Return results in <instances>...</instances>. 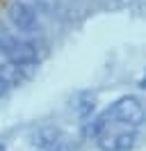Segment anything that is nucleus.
Masks as SVG:
<instances>
[{
    "label": "nucleus",
    "mask_w": 146,
    "mask_h": 151,
    "mask_svg": "<svg viewBox=\"0 0 146 151\" xmlns=\"http://www.w3.org/2000/svg\"><path fill=\"white\" fill-rule=\"evenodd\" d=\"M34 151H73L75 142L69 133H64L57 126H44L34 133L32 137Z\"/></svg>",
    "instance_id": "20e7f679"
},
{
    "label": "nucleus",
    "mask_w": 146,
    "mask_h": 151,
    "mask_svg": "<svg viewBox=\"0 0 146 151\" xmlns=\"http://www.w3.org/2000/svg\"><path fill=\"white\" fill-rule=\"evenodd\" d=\"M144 122V108L142 103L132 99V96H126V99H119L117 103H112L103 114H98L94 122L89 124V133L94 137V133L105 131V128H123V131H137Z\"/></svg>",
    "instance_id": "f03ea898"
},
{
    "label": "nucleus",
    "mask_w": 146,
    "mask_h": 151,
    "mask_svg": "<svg viewBox=\"0 0 146 151\" xmlns=\"http://www.w3.org/2000/svg\"><path fill=\"white\" fill-rule=\"evenodd\" d=\"M44 60V50L36 41L0 30V96H7L16 87L27 83Z\"/></svg>",
    "instance_id": "f257e3e1"
},
{
    "label": "nucleus",
    "mask_w": 146,
    "mask_h": 151,
    "mask_svg": "<svg viewBox=\"0 0 146 151\" xmlns=\"http://www.w3.org/2000/svg\"><path fill=\"white\" fill-rule=\"evenodd\" d=\"M142 87H146V76H144V78H142Z\"/></svg>",
    "instance_id": "39448f33"
},
{
    "label": "nucleus",
    "mask_w": 146,
    "mask_h": 151,
    "mask_svg": "<svg viewBox=\"0 0 146 151\" xmlns=\"http://www.w3.org/2000/svg\"><path fill=\"white\" fill-rule=\"evenodd\" d=\"M0 151H5V149H2V147H0Z\"/></svg>",
    "instance_id": "423d86ee"
},
{
    "label": "nucleus",
    "mask_w": 146,
    "mask_h": 151,
    "mask_svg": "<svg viewBox=\"0 0 146 151\" xmlns=\"http://www.w3.org/2000/svg\"><path fill=\"white\" fill-rule=\"evenodd\" d=\"M39 16H41V12L34 9L32 5L23 2V0H14L7 7V19L11 23V28L23 37L39 30Z\"/></svg>",
    "instance_id": "7ed1b4c3"
}]
</instances>
